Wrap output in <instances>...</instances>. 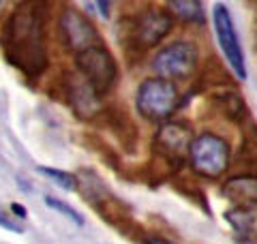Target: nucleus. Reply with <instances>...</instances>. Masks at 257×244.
<instances>
[{
    "label": "nucleus",
    "instance_id": "9b49d317",
    "mask_svg": "<svg viewBox=\"0 0 257 244\" xmlns=\"http://www.w3.org/2000/svg\"><path fill=\"white\" fill-rule=\"evenodd\" d=\"M221 193L231 199L238 208H257V178L255 176H236L223 184Z\"/></svg>",
    "mask_w": 257,
    "mask_h": 244
},
{
    "label": "nucleus",
    "instance_id": "4468645a",
    "mask_svg": "<svg viewBox=\"0 0 257 244\" xmlns=\"http://www.w3.org/2000/svg\"><path fill=\"white\" fill-rule=\"evenodd\" d=\"M219 105H221L225 116H227L229 120H234V122H242L248 116V109H246L244 101L240 99V94H236V92L221 94L219 96Z\"/></svg>",
    "mask_w": 257,
    "mask_h": 244
},
{
    "label": "nucleus",
    "instance_id": "ddd939ff",
    "mask_svg": "<svg viewBox=\"0 0 257 244\" xmlns=\"http://www.w3.org/2000/svg\"><path fill=\"white\" fill-rule=\"evenodd\" d=\"M170 9H174V13L182 22H189V24H199L202 26L206 20L204 5L197 3V0H174V3H170Z\"/></svg>",
    "mask_w": 257,
    "mask_h": 244
},
{
    "label": "nucleus",
    "instance_id": "a211bd4d",
    "mask_svg": "<svg viewBox=\"0 0 257 244\" xmlns=\"http://www.w3.org/2000/svg\"><path fill=\"white\" fill-rule=\"evenodd\" d=\"M88 7H92V9H99V15H103V18H109V9H111L109 3H90Z\"/></svg>",
    "mask_w": 257,
    "mask_h": 244
},
{
    "label": "nucleus",
    "instance_id": "6ab92c4d",
    "mask_svg": "<svg viewBox=\"0 0 257 244\" xmlns=\"http://www.w3.org/2000/svg\"><path fill=\"white\" fill-rule=\"evenodd\" d=\"M142 244H172V242L165 240V238H161V235H144Z\"/></svg>",
    "mask_w": 257,
    "mask_h": 244
},
{
    "label": "nucleus",
    "instance_id": "f257e3e1",
    "mask_svg": "<svg viewBox=\"0 0 257 244\" xmlns=\"http://www.w3.org/2000/svg\"><path fill=\"white\" fill-rule=\"evenodd\" d=\"M0 43L7 62L30 79L41 77V73L47 69L45 20L41 5L24 3L15 7L11 18L5 24Z\"/></svg>",
    "mask_w": 257,
    "mask_h": 244
},
{
    "label": "nucleus",
    "instance_id": "423d86ee",
    "mask_svg": "<svg viewBox=\"0 0 257 244\" xmlns=\"http://www.w3.org/2000/svg\"><path fill=\"white\" fill-rule=\"evenodd\" d=\"M197 64H199L197 47L191 41H174V43L165 45L155 56L152 69L159 73V77L172 81V79H189L197 71Z\"/></svg>",
    "mask_w": 257,
    "mask_h": 244
},
{
    "label": "nucleus",
    "instance_id": "6e6552de",
    "mask_svg": "<svg viewBox=\"0 0 257 244\" xmlns=\"http://www.w3.org/2000/svg\"><path fill=\"white\" fill-rule=\"evenodd\" d=\"M212 24H214V32H216V39H219L221 52L225 58H227L231 71L238 75V79H244L246 77L244 52H242V47H240V39H238V32L234 26V20H231V15L225 5H221V3L214 5Z\"/></svg>",
    "mask_w": 257,
    "mask_h": 244
},
{
    "label": "nucleus",
    "instance_id": "2eb2a0df",
    "mask_svg": "<svg viewBox=\"0 0 257 244\" xmlns=\"http://www.w3.org/2000/svg\"><path fill=\"white\" fill-rule=\"evenodd\" d=\"M37 172L54 178V180L58 182L64 191H79V180H77V176H73V174L60 172V169H54V167H37Z\"/></svg>",
    "mask_w": 257,
    "mask_h": 244
},
{
    "label": "nucleus",
    "instance_id": "20e7f679",
    "mask_svg": "<svg viewBox=\"0 0 257 244\" xmlns=\"http://www.w3.org/2000/svg\"><path fill=\"white\" fill-rule=\"evenodd\" d=\"M75 64H77L79 75L90 84V88L101 96V99L105 94H109L111 88L116 86L118 67H116L114 56L109 54V50L105 45H96V47H90V50H86L82 54H77Z\"/></svg>",
    "mask_w": 257,
    "mask_h": 244
},
{
    "label": "nucleus",
    "instance_id": "7ed1b4c3",
    "mask_svg": "<svg viewBox=\"0 0 257 244\" xmlns=\"http://www.w3.org/2000/svg\"><path fill=\"white\" fill-rule=\"evenodd\" d=\"M135 107L148 120H167L178 107V90L174 81L163 77L144 79L135 92Z\"/></svg>",
    "mask_w": 257,
    "mask_h": 244
},
{
    "label": "nucleus",
    "instance_id": "39448f33",
    "mask_svg": "<svg viewBox=\"0 0 257 244\" xmlns=\"http://www.w3.org/2000/svg\"><path fill=\"white\" fill-rule=\"evenodd\" d=\"M189 159L195 174L204 178H219L229 167V146L223 137L214 133H202L193 137Z\"/></svg>",
    "mask_w": 257,
    "mask_h": 244
},
{
    "label": "nucleus",
    "instance_id": "f03ea898",
    "mask_svg": "<svg viewBox=\"0 0 257 244\" xmlns=\"http://www.w3.org/2000/svg\"><path fill=\"white\" fill-rule=\"evenodd\" d=\"M191 131L189 127L180 125V122H165L157 131L155 140H152V161L150 165H161L163 176H172L180 172L184 165V159L189 157L191 148Z\"/></svg>",
    "mask_w": 257,
    "mask_h": 244
},
{
    "label": "nucleus",
    "instance_id": "0eeeda50",
    "mask_svg": "<svg viewBox=\"0 0 257 244\" xmlns=\"http://www.w3.org/2000/svg\"><path fill=\"white\" fill-rule=\"evenodd\" d=\"M58 32H60L64 47L75 52V56L90 50V47L103 45L96 26L82 11L73 9V7H64L62 9L60 18H58Z\"/></svg>",
    "mask_w": 257,
    "mask_h": 244
},
{
    "label": "nucleus",
    "instance_id": "f3484780",
    "mask_svg": "<svg viewBox=\"0 0 257 244\" xmlns=\"http://www.w3.org/2000/svg\"><path fill=\"white\" fill-rule=\"evenodd\" d=\"M0 227H3V229H9V231H13V233H24V227H22L20 223L11 221V218L7 216L5 212H0Z\"/></svg>",
    "mask_w": 257,
    "mask_h": 244
},
{
    "label": "nucleus",
    "instance_id": "dca6fc26",
    "mask_svg": "<svg viewBox=\"0 0 257 244\" xmlns=\"http://www.w3.org/2000/svg\"><path fill=\"white\" fill-rule=\"evenodd\" d=\"M45 203H47V206H50L52 210H56V212H60L62 216H67L69 221H73L75 225H84V218L79 216L75 210L69 206V203H64V201H60V199H56V197H52V195H47V197H45Z\"/></svg>",
    "mask_w": 257,
    "mask_h": 244
},
{
    "label": "nucleus",
    "instance_id": "9d476101",
    "mask_svg": "<svg viewBox=\"0 0 257 244\" xmlns=\"http://www.w3.org/2000/svg\"><path fill=\"white\" fill-rule=\"evenodd\" d=\"M64 96L75 109V116L79 118H94L101 113V96L96 94L90 84L82 75H67L64 79Z\"/></svg>",
    "mask_w": 257,
    "mask_h": 244
},
{
    "label": "nucleus",
    "instance_id": "aec40b11",
    "mask_svg": "<svg viewBox=\"0 0 257 244\" xmlns=\"http://www.w3.org/2000/svg\"><path fill=\"white\" fill-rule=\"evenodd\" d=\"M11 212L18 216V218H26L28 216V210L24 208V206H20V203H11Z\"/></svg>",
    "mask_w": 257,
    "mask_h": 244
},
{
    "label": "nucleus",
    "instance_id": "1a4fd4ad",
    "mask_svg": "<svg viewBox=\"0 0 257 244\" xmlns=\"http://www.w3.org/2000/svg\"><path fill=\"white\" fill-rule=\"evenodd\" d=\"M172 15L165 9H157V7H148L135 18L131 26V41L140 50H150L157 47L161 41L172 32Z\"/></svg>",
    "mask_w": 257,
    "mask_h": 244
},
{
    "label": "nucleus",
    "instance_id": "f8f14e48",
    "mask_svg": "<svg viewBox=\"0 0 257 244\" xmlns=\"http://www.w3.org/2000/svg\"><path fill=\"white\" fill-rule=\"evenodd\" d=\"M227 221L242 238H253L257 229V208H234L227 212Z\"/></svg>",
    "mask_w": 257,
    "mask_h": 244
}]
</instances>
